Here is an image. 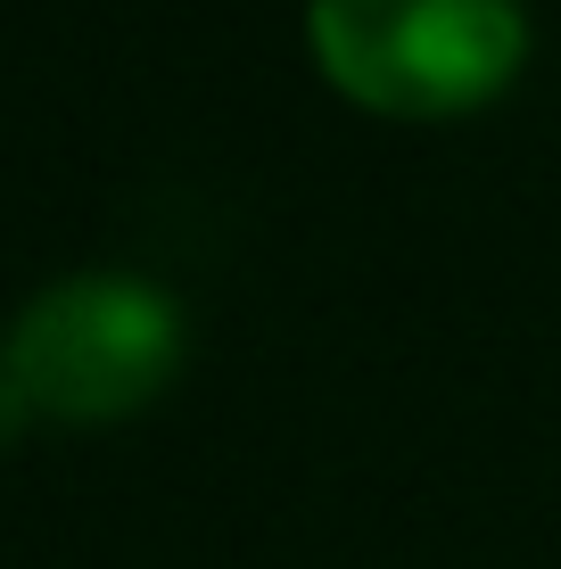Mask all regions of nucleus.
Returning <instances> with one entry per match:
<instances>
[{"mask_svg": "<svg viewBox=\"0 0 561 569\" xmlns=\"http://www.w3.org/2000/svg\"><path fill=\"white\" fill-rule=\"evenodd\" d=\"M305 50L339 100L438 124L520 74L529 0H305Z\"/></svg>", "mask_w": 561, "mask_h": 569, "instance_id": "nucleus-1", "label": "nucleus"}, {"mask_svg": "<svg viewBox=\"0 0 561 569\" xmlns=\"http://www.w3.org/2000/svg\"><path fill=\"white\" fill-rule=\"evenodd\" d=\"M0 371L50 421H124L182 371V306L141 272H74L26 298L0 347Z\"/></svg>", "mask_w": 561, "mask_h": 569, "instance_id": "nucleus-2", "label": "nucleus"}, {"mask_svg": "<svg viewBox=\"0 0 561 569\" xmlns=\"http://www.w3.org/2000/svg\"><path fill=\"white\" fill-rule=\"evenodd\" d=\"M26 413H33V405H26V388H17L9 371H0V446L17 438V421H26Z\"/></svg>", "mask_w": 561, "mask_h": 569, "instance_id": "nucleus-3", "label": "nucleus"}]
</instances>
